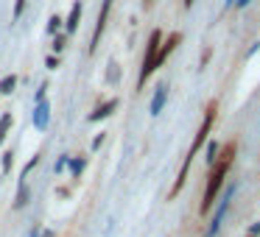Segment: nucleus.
<instances>
[{"label":"nucleus","mask_w":260,"mask_h":237,"mask_svg":"<svg viewBox=\"0 0 260 237\" xmlns=\"http://www.w3.org/2000/svg\"><path fill=\"white\" fill-rule=\"evenodd\" d=\"M235 156H238V142L235 140L224 142V148L218 151V159L210 165V176H207V184H204V192H202V207H199L202 215H210L213 204L218 201V192L224 190V181L230 176L232 165H235Z\"/></svg>","instance_id":"nucleus-1"},{"label":"nucleus","mask_w":260,"mask_h":237,"mask_svg":"<svg viewBox=\"0 0 260 237\" xmlns=\"http://www.w3.org/2000/svg\"><path fill=\"white\" fill-rule=\"evenodd\" d=\"M215 114H218V101H210V103H207V109H204V120H202V126H199L196 137H193L190 148H187V156H185V162H182V168H179V176H176V181H174V187H171L168 198H176V195H179V190L185 187V181H187V173H190V168H193V159L199 156V151H202V145L207 142L210 131H213Z\"/></svg>","instance_id":"nucleus-2"},{"label":"nucleus","mask_w":260,"mask_h":237,"mask_svg":"<svg viewBox=\"0 0 260 237\" xmlns=\"http://www.w3.org/2000/svg\"><path fill=\"white\" fill-rule=\"evenodd\" d=\"M159 45H162V31L154 28L148 34V42H146V56H143V67H140V78H137V87H146V81L157 73V53H159Z\"/></svg>","instance_id":"nucleus-3"},{"label":"nucleus","mask_w":260,"mask_h":237,"mask_svg":"<svg viewBox=\"0 0 260 237\" xmlns=\"http://www.w3.org/2000/svg\"><path fill=\"white\" fill-rule=\"evenodd\" d=\"M232 195H235V184H230V187L224 190V195H221V201H218V209H215V215H213V220H210V226H207V231H204V237H215V234H218L221 223H224L226 212H230Z\"/></svg>","instance_id":"nucleus-4"},{"label":"nucleus","mask_w":260,"mask_h":237,"mask_svg":"<svg viewBox=\"0 0 260 237\" xmlns=\"http://www.w3.org/2000/svg\"><path fill=\"white\" fill-rule=\"evenodd\" d=\"M109 12H112V0H101V12H98V23H95V31H92V40H90V53H95L98 42H101L104 31H107Z\"/></svg>","instance_id":"nucleus-5"},{"label":"nucleus","mask_w":260,"mask_h":237,"mask_svg":"<svg viewBox=\"0 0 260 237\" xmlns=\"http://www.w3.org/2000/svg\"><path fill=\"white\" fill-rule=\"evenodd\" d=\"M179 45H182V34H179V31L162 36V45H159V53H157V67H162V64L168 62V56H171V53H174Z\"/></svg>","instance_id":"nucleus-6"},{"label":"nucleus","mask_w":260,"mask_h":237,"mask_svg":"<svg viewBox=\"0 0 260 237\" xmlns=\"http://www.w3.org/2000/svg\"><path fill=\"white\" fill-rule=\"evenodd\" d=\"M115 109H118V98H112V101H104L101 106L95 109V112H90V117H87V120H90V123H101V120H107L109 114L115 112Z\"/></svg>","instance_id":"nucleus-7"},{"label":"nucleus","mask_w":260,"mask_h":237,"mask_svg":"<svg viewBox=\"0 0 260 237\" xmlns=\"http://www.w3.org/2000/svg\"><path fill=\"white\" fill-rule=\"evenodd\" d=\"M165 103H168V84H157V92H154V98H151V114L157 117L159 112L165 109Z\"/></svg>","instance_id":"nucleus-8"},{"label":"nucleus","mask_w":260,"mask_h":237,"mask_svg":"<svg viewBox=\"0 0 260 237\" xmlns=\"http://www.w3.org/2000/svg\"><path fill=\"white\" fill-rule=\"evenodd\" d=\"M48 123H51V106H48V101H42V103L34 106V126L40 131H45Z\"/></svg>","instance_id":"nucleus-9"},{"label":"nucleus","mask_w":260,"mask_h":237,"mask_svg":"<svg viewBox=\"0 0 260 237\" xmlns=\"http://www.w3.org/2000/svg\"><path fill=\"white\" fill-rule=\"evenodd\" d=\"M81 12H84V3L81 0H76L73 3V9H70V14H68V23H64V34H76L79 31V23H81Z\"/></svg>","instance_id":"nucleus-10"},{"label":"nucleus","mask_w":260,"mask_h":237,"mask_svg":"<svg viewBox=\"0 0 260 237\" xmlns=\"http://www.w3.org/2000/svg\"><path fill=\"white\" fill-rule=\"evenodd\" d=\"M12 126H14L12 112H3V114H0V145L6 142V137H9V131H12Z\"/></svg>","instance_id":"nucleus-11"},{"label":"nucleus","mask_w":260,"mask_h":237,"mask_svg":"<svg viewBox=\"0 0 260 237\" xmlns=\"http://www.w3.org/2000/svg\"><path fill=\"white\" fill-rule=\"evenodd\" d=\"M28 198H31V190H28V184H25V181H20V187H17V195H14V209H23L25 204H28Z\"/></svg>","instance_id":"nucleus-12"},{"label":"nucleus","mask_w":260,"mask_h":237,"mask_svg":"<svg viewBox=\"0 0 260 237\" xmlns=\"http://www.w3.org/2000/svg\"><path fill=\"white\" fill-rule=\"evenodd\" d=\"M17 81L20 78L14 73L12 75H3V78H0V95H12V92L17 90Z\"/></svg>","instance_id":"nucleus-13"},{"label":"nucleus","mask_w":260,"mask_h":237,"mask_svg":"<svg viewBox=\"0 0 260 237\" xmlns=\"http://www.w3.org/2000/svg\"><path fill=\"white\" fill-rule=\"evenodd\" d=\"M68 168H70V173H73V179H79V176L84 173V168H87V156H76V159H68Z\"/></svg>","instance_id":"nucleus-14"},{"label":"nucleus","mask_w":260,"mask_h":237,"mask_svg":"<svg viewBox=\"0 0 260 237\" xmlns=\"http://www.w3.org/2000/svg\"><path fill=\"white\" fill-rule=\"evenodd\" d=\"M62 25H64V20L59 17V14H53V17L48 20V34H53V36H56V34H59V28H62Z\"/></svg>","instance_id":"nucleus-15"},{"label":"nucleus","mask_w":260,"mask_h":237,"mask_svg":"<svg viewBox=\"0 0 260 237\" xmlns=\"http://www.w3.org/2000/svg\"><path fill=\"white\" fill-rule=\"evenodd\" d=\"M218 151H221V145H218V142H210V145H207V156H204V159H207V165H213L215 162V159H218Z\"/></svg>","instance_id":"nucleus-16"},{"label":"nucleus","mask_w":260,"mask_h":237,"mask_svg":"<svg viewBox=\"0 0 260 237\" xmlns=\"http://www.w3.org/2000/svg\"><path fill=\"white\" fill-rule=\"evenodd\" d=\"M64 48H68V34H56V36H53V51L62 53Z\"/></svg>","instance_id":"nucleus-17"},{"label":"nucleus","mask_w":260,"mask_h":237,"mask_svg":"<svg viewBox=\"0 0 260 237\" xmlns=\"http://www.w3.org/2000/svg\"><path fill=\"white\" fill-rule=\"evenodd\" d=\"M12 168H14V151H6L3 153V173H9Z\"/></svg>","instance_id":"nucleus-18"},{"label":"nucleus","mask_w":260,"mask_h":237,"mask_svg":"<svg viewBox=\"0 0 260 237\" xmlns=\"http://www.w3.org/2000/svg\"><path fill=\"white\" fill-rule=\"evenodd\" d=\"M23 12H25V0H14V12H12L14 23H17V20L23 17Z\"/></svg>","instance_id":"nucleus-19"},{"label":"nucleus","mask_w":260,"mask_h":237,"mask_svg":"<svg viewBox=\"0 0 260 237\" xmlns=\"http://www.w3.org/2000/svg\"><path fill=\"white\" fill-rule=\"evenodd\" d=\"M213 59V48H204V53H202V59H199V70H204L207 67V62Z\"/></svg>","instance_id":"nucleus-20"},{"label":"nucleus","mask_w":260,"mask_h":237,"mask_svg":"<svg viewBox=\"0 0 260 237\" xmlns=\"http://www.w3.org/2000/svg\"><path fill=\"white\" fill-rule=\"evenodd\" d=\"M37 165H40V153H34V156H31V162H28V165H25V170H23V181H25V176H28V173H31V170H34V168H37Z\"/></svg>","instance_id":"nucleus-21"},{"label":"nucleus","mask_w":260,"mask_h":237,"mask_svg":"<svg viewBox=\"0 0 260 237\" xmlns=\"http://www.w3.org/2000/svg\"><path fill=\"white\" fill-rule=\"evenodd\" d=\"M104 140H107V131H98L95 140H92V151H98V148L104 145Z\"/></svg>","instance_id":"nucleus-22"},{"label":"nucleus","mask_w":260,"mask_h":237,"mask_svg":"<svg viewBox=\"0 0 260 237\" xmlns=\"http://www.w3.org/2000/svg\"><path fill=\"white\" fill-rule=\"evenodd\" d=\"M107 78H109V81H120V70H118V64H109Z\"/></svg>","instance_id":"nucleus-23"},{"label":"nucleus","mask_w":260,"mask_h":237,"mask_svg":"<svg viewBox=\"0 0 260 237\" xmlns=\"http://www.w3.org/2000/svg\"><path fill=\"white\" fill-rule=\"evenodd\" d=\"M45 64H48L51 70H56V67H59V59H56V56H48V59H45Z\"/></svg>","instance_id":"nucleus-24"},{"label":"nucleus","mask_w":260,"mask_h":237,"mask_svg":"<svg viewBox=\"0 0 260 237\" xmlns=\"http://www.w3.org/2000/svg\"><path fill=\"white\" fill-rule=\"evenodd\" d=\"M56 195H59V198H70V187H59Z\"/></svg>","instance_id":"nucleus-25"},{"label":"nucleus","mask_w":260,"mask_h":237,"mask_svg":"<svg viewBox=\"0 0 260 237\" xmlns=\"http://www.w3.org/2000/svg\"><path fill=\"white\" fill-rule=\"evenodd\" d=\"M260 234V223H252V229H249V237H257Z\"/></svg>","instance_id":"nucleus-26"},{"label":"nucleus","mask_w":260,"mask_h":237,"mask_svg":"<svg viewBox=\"0 0 260 237\" xmlns=\"http://www.w3.org/2000/svg\"><path fill=\"white\" fill-rule=\"evenodd\" d=\"M249 3H252V0H235V3H232V6H238V9H246Z\"/></svg>","instance_id":"nucleus-27"},{"label":"nucleus","mask_w":260,"mask_h":237,"mask_svg":"<svg viewBox=\"0 0 260 237\" xmlns=\"http://www.w3.org/2000/svg\"><path fill=\"white\" fill-rule=\"evenodd\" d=\"M193 3H196V0H182V6H185V9H190Z\"/></svg>","instance_id":"nucleus-28"},{"label":"nucleus","mask_w":260,"mask_h":237,"mask_svg":"<svg viewBox=\"0 0 260 237\" xmlns=\"http://www.w3.org/2000/svg\"><path fill=\"white\" fill-rule=\"evenodd\" d=\"M40 237H53V231H51V229H45V231H40Z\"/></svg>","instance_id":"nucleus-29"},{"label":"nucleus","mask_w":260,"mask_h":237,"mask_svg":"<svg viewBox=\"0 0 260 237\" xmlns=\"http://www.w3.org/2000/svg\"><path fill=\"white\" fill-rule=\"evenodd\" d=\"M151 3H154V0H143V6H146V9H151Z\"/></svg>","instance_id":"nucleus-30"},{"label":"nucleus","mask_w":260,"mask_h":237,"mask_svg":"<svg viewBox=\"0 0 260 237\" xmlns=\"http://www.w3.org/2000/svg\"><path fill=\"white\" fill-rule=\"evenodd\" d=\"M31 237H40V231H37V229H34V231H31Z\"/></svg>","instance_id":"nucleus-31"},{"label":"nucleus","mask_w":260,"mask_h":237,"mask_svg":"<svg viewBox=\"0 0 260 237\" xmlns=\"http://www.w3.org/2000/svg\"><path fill=\"white\" fill-rule=\"evenodd\" d=\"M246 237H249V234H246Z\"/></svg>","instance_id":"nucleus-32"}]
</instances>
